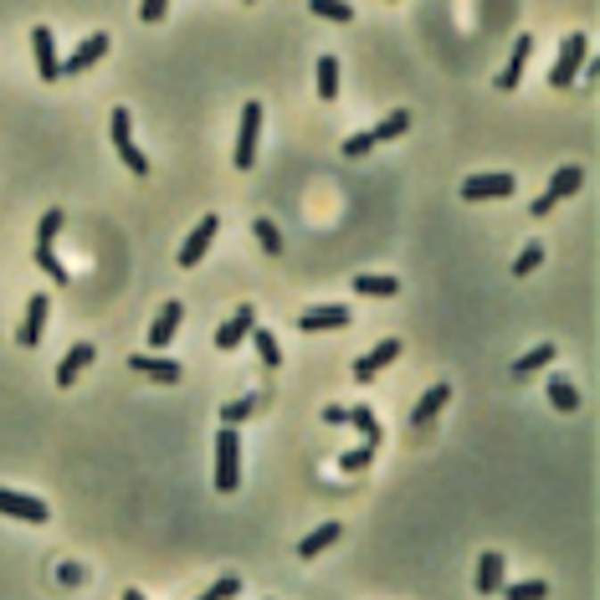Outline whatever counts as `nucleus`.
<instances>
[{"mask_svg":"<svg viewBox=\"0 0 600 600\" xmlns=\"http://www.w3.org/2000/svg\"><path fill=\"white\" fill-rule=\"evenodd\" d=\"M242 488V436L236 426L216 432V493H236Z\"/></svg>","mask_w":600,"mask_h":600,"instance_id":"obj_1","label":"nucleus"},{"mask_svg":"<svg viewBox=\"0 0 600 600\" xmlns=\"http://www.w3.org/2000/svg\"><path fill=\"white\" fill-rule=\"evenodd\" d=\"M447 400H452V385H432V390H426V395H421V400L411 406V426H432Z\"/></svg>","mask_w":600,"mask_h":600,"instance_id":"obj_20","label":"nucleus"},{"mask_svg":"<svg viewBox=\"0 0 600 600\" xmlns=\"http://www.w3.org/2000/svg\"><path fill=\"white\" fill-rule=\"evenodd\" d=\"M529 57H534V37L523 31V37L514 42V52H508V67L497 72V87H503V93H514V87L523 83V67H529Z\"/></svg>","mask_w":600,"mask_h":600,"instance_id":"obj_14","label":"nucleus"},{"mask_svg":"<svg viewBox=\"0 0 600 600\" xmlns=\"http://www.w3.org/2000/svg\"><path fill=\"white\" fill-rule=\"evenodd\" d=\"M57 579H62V585H83V570H78V564H62V570H57Z\"/></svg>","mask_w":600,"mask_h":600,"instance_id":"obj_41","label":"nucleus"},{"mask_svg":"<svg viewBox=\"0 0 600 600\" xmlns=\"http://www.w3.org/2000/svg\"><path fill=\"white\" fill-rule=\"evenodd\" d=\"M98 57H108V31L83 37V42H78V52H72V57H62V72H67V78H78V72H87Z\"/></svg>","mask_w":600,"mask_h":600,"instance_id":"obj_13","label":"nucleus"},{"mask_svg":"<svg viewBox=\"0 0 600 600\" xmlns=\"http://www.w3.org/2000/svg\"><path fill=\"white\" fill-rule=\"evenodd\" d=\"M400 349H406L400 339H380L370 354H359V359H354V380H359V385H370L385 365H395V359H400Z\"/></svg>","mask_w":600,"mask_h":600,"instance_id":"obj_7","label":"nucleus"},{"mask_svg":"<svg viewBox=\"0 0 600 600\" xmlns=\"http://www.w3.org/2000/svg\"><path fill=\"white\" fill-rule=\"evenodd\" d=\"M113 149H119V160H124L128 175H139V180H144V175H149V160H144V149L134 144V124H128L124 108H113Z\"/></svg>","mask_w":600,"mask_h":600,"instance_id":"obj_3","label":"nucleus"},{"mask_svg":"<svg viewBox=\"0 0 600 600\" xmlns=\"http://www.w3.org/2000/svg\"><path fill=\"white\" fill-rule=\"evenodd\" d=\"M344 426H359V432H365V441H370V447H380V421H374L370 406H349Z\"/></svg>","mask_w":600,"mask_h":600,"instance_id":"obj_28","label":"nucleus"},{"mask_svg":"<svg viewBox=\"0 0 600 600\" xmlns=\"http://www.w3.org/2000/svg\"><path fill=\"white\" fill-rule=\"evenodd\" d=\"M128 370L144 374V380H154V385H180V374H185L175 359H165V354H134V359H128Z\"/></svg>","mask_w":600,"mask_h":600,"instance_id":"obj_10","label":"nucleus"},{"mask_svg":"<svg viewBox=\"0 0 600 600\" xmlns=\"http://www.w3.org/2000/svg\"><path fill=\"white\" fill-rule=\"evenodd\" d=\"M538 262H544V247H538V242H529V247L518 251V262H514V277H529V272H534Z\"/></svg>","mask_w":600,"mask_h":600,"instance_id":"obj_37","label":"nucleus"},{"mask_svg":"<svg viewBox=\"0 0 600 600\" xmlns=\"http://www.w3.org/2000/svg\"><path fill=\"white\" fill-rule=\"evenodd\" d=\"M339 534H344V529H339L333 518H329V523H318V529H313V534L298 544V559H318L324 549H329V544H339Z\"/></svg>","mask_w":600,"mask_h":600,"instance_id":"obj_21","label":"nucleus"},{"mask_svg":"<svg viewBox=\"0 0 600 600\" xmlns=\"http://www.w3.org/2000/svg\"><path fill=\"white\" fill-rule=\"evenodd\" d=\"M308 11H313V16H324V21H333V26H349L354 21L349 0H308Z\"/></svg>","mask_w":600,"mask_h":600,"instance_id":"obj_27","label":"nucleus"},{"mask_svg":"<svg viewBox=\"0 0 600 600\" xmlns=\"http://www.w3.org/2000/svg\"><path fill=\"white\" fill-rule=\"evenodd\" d=\"M497 596H503V600H544V596H549V585H544V579H518V585L503 579V590H497Z\"/></svg>","mask_w":600,"mask_h":600,"instance_id":"obj_29","label":"nucleus"},{"mask_svg":"<svg viewBox=\"0 0 600 600\" xmlns=\"http://www.w3.org/2000/svg\"><path fill=\"white\" fill-rule=\"evenodd\" d=\"M585 57H590V37L585 31H570L564 42H559V62H555V72H549V87H564L579 78V67H585Z\"/></svg>","mask_w":600,"mask_h":600,"instance_id":"obj_2","label":"nucleus"},{"mask_svg":"<svg viewBox=\"0 0 600 600\" xmlns=\"http://www.w3.org/2000/svg\"><path fill=\"white\" fill-rule=\"evenodd\" d=\"M318 98H324V103L339 98V57H333V52L318 57Z\"/></svg>","mask_w":600,"mask_h":600,"instance_id":"obj_26","label":"nucleus"},{"mask_svg":"<svg viewBox=\"0 0 600 600\" xmlns=\"http://www.w3.org/2000/svg\"><path fill=\"white\" fill-rule=\"evenodd\" d=\"M257 411V395H242V400H226L221 406V426H242L247 415Z\"/></svg>","mask_w":600,"mask_h":600,"instance_id":"obj_32","label":"nucleus"},{"mask_svg":"<svg viewBox=\"0 0 600 600\" xmlns=\"http://www.w3.org/2000/svg\"><path fill=\"white\" fill-rule=\"evenodd\" d=\"M46 313H52V298H46V292H31V298H26V318H21V329H16V344H21V349H42Z\"/></svg>","mask_w":600,"mask_h":600,"instance_id":"obj_4","label":"nucleus"},{"mask_svg":"<svg viewBox=\"0 0 600 600\" xmlns=\"http://www.w3.org/2000/svg\"><path fill=\"white\" fill-rule=\"evenodd\" d=\"M370 462H374V447H370V441H365V447H354V452H344V456H339V467H344V473H365Z\"/></svg>","mask_w":600,"mask_h":600,"instance_id":"obj_36","label":"nucleus"},{"mask_svg":"<svg viewBox=\"0 0 600 600\" xmlns=\"http://www.w3.org/2000/svg\"><path fill=\"white\" fill-rule=\"evenodd\" d=\"M31 52H37V78H42V83H57V78H62V57H57V42H52L46 26L31 31Z\"/></svg>","mask_w":600,"mask_h":600,"instance_id":"obj_11","label":"nucleus"},{"mask_svg":"<svg viewBox=\"0 0 600 600\" xmlns=\"http://www.w3.org/2000/svg\"><path fill=\"white\" fill-rule=\"evenodd\" d=\"M257 134H262V103L242 108V128H236V169L257 165Z\"/></svg>","mask_w":600,"mask_h":600,"instance_id":"obj_5","label":"nucleus"},{"mask_svg":"<svg viewBox=\"0 0 600 600\" xmlns=\"http://www.w3.org/2000/svg\"><path fill=\"white\" fill-rule=\"evenodd\" d=\"M251 329H257V308H251V303H242V308H236L226 324L216 329V349H236L242 339H251Z\"/></svg>","mask_w":600,"mask_h":600,"instance_id":"obj_12","label":"nucleus"},{"mask_svg":"<svg viewBox=\"0 0 600 600\" xmlns=\"http://www.w3.org/2000/svg\"><path fill=\"white\" fill-rule=\"evenodd\" d=\"M374 149V139L370 134H349V139H344V154H349V160H359V154H370Z\"/></svg>","mask_w":600,"mask_h":600,"instance_id":"obj_38","label":"nucleus"},{"mask_svg":"<svg viewBox=\"0 0 600 600\" xmlns=\"http://www.w3.org/2000/svg\"><path fill=\"white\" fill-rule=\"evenodd\" d=\"M349 324V308L344 303H329V308H308L298 313V329L303 333H318V329H344Z\"/></svg>","mask_w":600,"mask_h":600,"instance_id":"obj_17","label":"nucleus"},{"mask_svg":"<svg viewBox=\"0 0 600 600\" xmlns=\"http://www.w3.org/2000/svg\"><path fill=\"white\" fill-rule=\"evenodd\" d=\"M518 180L514 175H473V180H462V201H503V195H514Z\"/></svg>","mask_w":600,"mask_h":600,"instance_id":"obj_8","label":"nucleus"},{"mask_svg":"<svg viewBox=\"0 0 600 600\" xmlns=\"http://www.w3.org/2000/svg\"><path fill=\"white\" fill-rule=\"evenodd\" d=\"M579 185H585V169H579V165H559V169H555V180H549V190H544V195H549V201L559 206V201H564V195H575Z\"/></svg>","mask_w":600,"mask_h":600,"instance_id":"obj_22","label":"nucleus"},{"mask_svg":"<svg viewBox=\"0 0 600 600\" xmlns=\"http://www.w3.org/2000/svg\"><path fill=\"white\" fill-rule=\"evenodd\" d=\"M349 288L359 292V298H395V292H400V277H385V272H354Z\"/></svg>","mask_w":600,"mask_h":600,"instance_id":"obj_19","label":"nucleus"},{"mask_svg":"<svg viewBox=\"0 0 600 600\" xmlns=\"http://www.w3.org/2000/svg\"><path fill=\"white\" fill-rule=\"evenodd\" d=\"M165 11H169V0H139V21H149V26L160 21Z\"/></svg>","mask_w":600,"mask_h":600,"instance_id":"obj_39","label":"nucleus"},{"mask_svg":"<svg viewBox=\"0 0 600 600\" xmlns=\"http://www.w3.org/2000/svg\"><path fill=\"white\" fill-rule=\"evenodd\" d=\"M37 267H42L52 283H67V262H57V251L52 247H37Z\"/></svg>","mask_w":600,"mask_h":600,"instance_id":"obj_34","label":"nucleus"},{"mask_svg":"<svg viewBox=\"0 0 600 600\" xmlns=\"http://www.w3.org/2000/svg\"><path fill=\"white\" fill-rule=\"evenodd\" d=\"M62 210H46L42 216V226H37V247H52V242H57V231H62Z\"/></svg>","mask_w":600,"mask_h":600,"instance_id":"obj_35","label":"nucleus"},{"mask_svg":"<svg viewBox=\"0 0 600 600\" xmlns=\"http://www.w3.org/2000/svg\"><path fill=\"white\" fill-rule=\"evenodd\" d=\"M236 596H242V575H221L206 596H195V600H236Z\"/></svg>","mask_w":600,"mask_h":600,"instance_id":"obj_33","label":"nucleus"},{"mask_svg":"<svg viewBox=\"0 0 600 600\" xmlns=\"http://www.w3.org/2000/svg\"><path fill=\"white\" fill-rule=\"evenodd\" d=\"M549 210H555V201H549V195H538L534 206H529V216H549Z\"/></svg>","mask_w":600,"mask_h":600,"instance_id":"obj_42","label":"nucleus"},{"mask_svg":"<svg viewBox=\"0 0 600 600\" xmlns=\"http://www.w3.org/2000/svg\"><path fill=\"white\" fill-rule=\"evenodd\" d=\"M406 128H411V113H406V108H390V113L370 128V139H374V144H385V139H400Z\"/></svg>","mask_w":600,"mask_h":600,"instance_id":"obj_24","label":"nucleus"},{"mask_svg":"<svg viewBox=\"0 0 600 600\" xmlns=\"http://www.w3.org/2000/svg\"><path fill=\"white\" fill-rule=\"evenodd\" d=\"M251 231H257V242H262V251H267V257H283V231H277V221L257 216V221H251Z\"/></svg>","mask_w":600,"mask_h":600,"instance_id":"obj_30","label":"nucleus"},{"mask_svg":"<svg viewBox=\"0 0 600 600\" xmlns=\"http://www.w3.org/2000/svg\"><path fill=\"white\" fill-rule=\"evenodd\" d=\"M124 600H149L144 590H124Z\"/></svg>","mask_w":600,"mask_h":600,"instance_id":"obj_43","label":"nucleus"},{"mask_svg":"<svg viewBox=\"0 0 600 600\" xmlns=\"http://www.w3.org/2000/svg\"><path fill=\"white\" fill-rule=\"evenodd\" d=\"M549 406H555V411H564V415L579 406V390L570 385V374H549Z\"/></svg>","mask_w":600,"mask_h":600,"instance_id":"obj_25","label":"nucleus"},{"mask_svg":"<svg viewBox=\"0 0 600 600\" xmlns=\"http://www.w3.org/2000/svg\"><path fill=\"white\" fill-rule=\"evenodd\" d=\"M180 318H185V303H175V298L160 303V318L149 324V344H154V349H165L169 339H175V329H180Z\"/></svg>","mask_w":600,"mask_h":600,"instance_id":"obj_16","label":"nucleus"},{"mask_svg":"<svg viewBox=\"0 0 600 600\" xmlns=\"http://www.w3.org/2000/svg\"><path fill=\"white\" fill-rule=\"evenodd\" d=\"M93 359H98V344H72V349L62 354V365H57V385H62V390L78 385V374H83Z\"/></svg>","mask_w":600,"mask_h":600,"instance_id":"obj_15","label":"nucleus"},{"mask_svg":"<svg viewBox=\"0 0 600 600\" xmlns=\"http://www.w3.org/2000/svg\"><path fill=\"white\" fill-rule=\"evenodd\" d=\"M549 365H555V344H538V349H529V354H518L514 359V380H529V374L549 370Z\"/></svg>","mask_w":600,"mask_h":600,"instance_id":"obj_23","label":"nucleus"},{"mask_svg":"<svg viewBox=\"0 0 600 600\" xmlns=\"http://www.w3.org/2000/svg\"><path fill=\"white\" fill-rule=\"evenodd\" d=\"M216 231H221V216H201V226L190 231L185 242H180V267H195V262L206 257L210 242H216Z\"/></svg>","mask_w":600,"mask_h":600,"instance_id":"obj_9","label":"nucleus"},{"mask_svg":"<svg viewBox=\"0 0 600 600\" xmlns=\"http://www.w3.org/2000/svg\"><path fill=\"white\" fill-rule=\"evenodd\" d=\"M251 344H257V354H262V365H267V370H277V365H283V349H277V333H267V329H251Z\"/></svg>","mask_w":600,"mask_h":600,"instance_id":"obj_31","label":"nucleus"},{"mask_svg":"<svg viewBox=\"0 0 600 600\" xmlns=\"http://www.w3.org/2000/svg\"><path fill=\"white\" fill-rule=\"evenodd\" d=\"M503 549H488V555L477 559V596H497L503 590Z\"/></svg>","mask_w":600,"mask_h":600,"instance_id":"obj_18","label":"nucleus"},{"mask_svg":"<svg viewBox=\"0 0 600 600\" xmlns=\"http://www.w3.org/2000/svg\"><path fill=\"white\" fill-rule=\"evenodd\" d=\"M247 5H251V0H247Z\"/></svg>","mask_w":600,"mask_h":600,"instance_id":"obj_44","label":"nucleus"},{"mask_svg":"<svg viewBox=\"0 0 600 600\" xmlns=\"http://www.w3.org/2000/svg\"><path fill=\"white\" fill-rule=\"evenodd\" d=\"M344 415H349V406H324V426H344Z\"/></svg>","mask_w":600,"mask_h":600,"instance_id":"obj_40","label":"nucleus"},{"mask_svg":"<svg viewBox=\"0 0 600 600\" xmlns=\"http://www.w3.org/2000/svg\"><path fill=\"white\" fill-rule=\"evenodd\" d=\"M0 514H5V518H21V523H46V518H52V508H46L42 497H31V493L0 488Z\"/></svg>","mask_w":600,"mask_h":600,"instance_id":"obj_6","label":"nucleus"}]
</instances>
